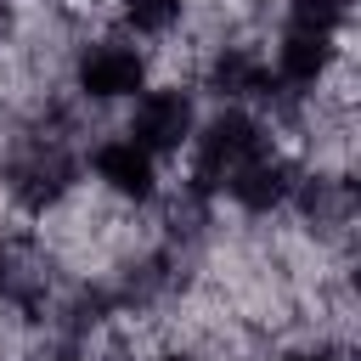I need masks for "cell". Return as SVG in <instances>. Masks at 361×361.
Here are the masks:
<instances>
[{"instance_id":"7a4b0ae2","label":"cell","mask_w":361,"mask_h":361,"mask_svg":"<svg viewBox=\"0 0 361 361\" xmlns=\"http://www.w3.org/2000/svg\"><path fill=\"white\" fill-rule=\"evenodd\" d=\"M197 90L192 85H147L135 102H130V118H124V135L152 152L158 164L164 158H180L197 135Z\"/></svg>"},{"instance_id":"6da1fadb","label":"cell","mask_w":361,"mask_h":361,"mask_svg":"<svg viewBox=\"0 0 361 361\" xmlns=\"http://www.w3.org/2000/svg\"><path fill=\"white\" fill-rule=\"evenodd\" d=\"M68 85L79 90V102H135L152 85V51L135 45V34H90L73 45L68 56Z\"/></svg>"},{"instance_id":"277c9868","label":"cell","mask_w":361,"mask_h":361,"mask_svg":"<svg viewBox=\"0 0 361 361\" xmlns=\"http://www.w3.org/2000/svg\"><path fill=\"white\" fill-rule=\"evenodd\" d=\"M276 361H350V350H338V344H322V338H305V344L282 350Z\"/></svg>"},{"instance_id":"5b68a950","label":"cell","mask_w":361,"mask_h":361,"mask_svg":"<svg viewBox=\"0 0 361 361\" xmlns=\"http://www.w3.org/2000/svg\"><path fill=\"white\" fill-rule=\"evenodd\" d=\"M6 259H11V254H6V243H0V288H6Z\"/></svg>"},{"instance_id":"3957f363","label":"cell","mask_w":361,"mask_h":361,"mask_svg":"<svg viewBox=\"0 0 361 361\" xmlns=\"http://www.w3.org/2000/svg\"><path fill=\"white\" fill-rule=\"evenodd\" d=\"M90 175H96V186H102L107 197H118V203H130V209H147V203L164 192L158 158L141 152L124 130H118V135H102V141L90 147Z\"/></svg>"}]
</instances>
